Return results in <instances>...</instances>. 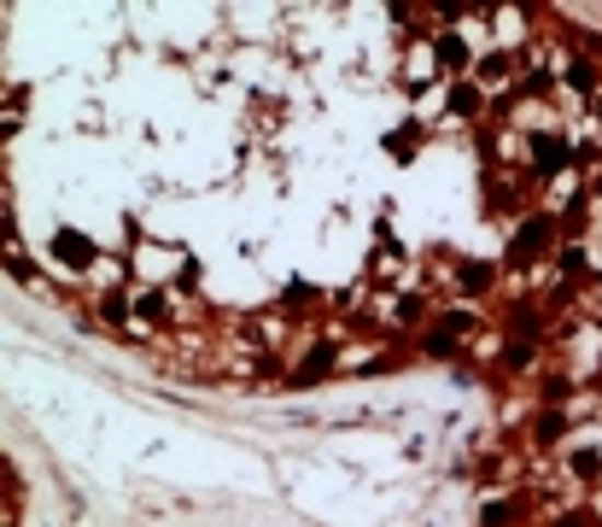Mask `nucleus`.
I'll list each match as a JSON object with an SVG mask.
<instances>
[{
	"mask_svg": "<svg viewBox=\"0 0 602 527\" xmlns=\"http://www.w3.org/2000/svg\"><path fill=\"white\" fill-rule=\"evenodd\" d=\"M503 294V259H474V252H462L456 264V299L462 305H479V299H497Z\"/></svg>",
	"mask_w": 602,
	"mask_h": 527,
	"instance_id": "nucleus-1",
	"label": "nucleus"
},
{
	"mask_svg": "<svg viewBox=\"0 0 602 527\" xmlns=\"http://www.w3.org/2000/svg\"><path fill=\"white\" fill-rule=\"evenodd\" d=\"M328 376H339V340L311 334V346H304V358L287 369V381L292 387H316V381H328Z\"/></svg>",
	"mask_w": 602,
	"mask_h": 527,
	"instance_id": "nucleus-2",
	"label": "nucleus"
},
{
	"mask_svg": "<svg viewBox=\"0 0 602 527\" xmlns=\"http://www.w3.org/2000/svg\"><path fill=\"white\" fill-rule=\"evenodd\" d=\"M444 112H451V117H462L468 129H479V124L491 117V94L479 89L474 77H456V82H444Z\"/></svg>",
	"mask_w": 602,
	"mask_h": 527,
	"instance_id": "nucleus-3",
	"label": "nucleus"
},
{
	"mask_svg": "<svg viewBox=\"0 0 602 527\" xmlns=\"http://www.w3.org/2000/svg\"><path fill=\"white\" fill-rule=\"evenodd\" d=\"M47 247H54V259H59L65 270H71V276H89V270L100 264V247L89 241V234H77V229H59Z\"/></svg>",
	"mask_w": 602,
	"mask_h": 527,
	"instance_id": "nucleus-4",
	"label": "nucleus"
},
{
	"mask_svg": "<svg viewBox=\"0 0 602 527\" xmlns=\"http://www.w3.org/2000/svg\"><path fill=\"white\" fill-rule=\"evenodd\" d=\"M275 311H281L287 322L292 317H322L328 311V294H322V287H304V282H287L281 299H275Z\"/></svg>",
	"mask_w": 602,
	"mask_h": 527,
	"instance_id": "nucleus-5",
	"label": "nucleus"
},
{
	"mask_svg": "<svg viewBox=\"0 0 602 527\" xmlns=\"http://www.w3.org/2000/svg\"><path fill=\"white\" fill-rule=\"evenodd\" d=\"M94 317L106 322V329H135V287H106V294H94Z\"/></svg>",
	"mask_w": 602,
	"mask_h": 527,
	"instance_id": "nucleus-6",
	"label": "nucleus"
},
{
	"mask_svg": "<svg viewBox=\"0 0 602 527\" xmlns=\"http://www.w3.org/2000/svg\"><path fill=\"white\" fill-rule=\"evenodd\" d=\"M416 352H421V358H468V340H456V334H451V329H444V322L433 317V322L421 329Z\"/></svg>",
	"mask_w": 602,
	"mask_h": 527,
	"instance_id": "nucleus-7",
	"label": "nucleus"
},
{
	"mask_svg": "<svg viewBox=\"0 0 602 527\" xmlns=\"http://www.w3.org/2000/svg\"><path fill=\"white\" fill-rule=\"evenodd\" d=\"M444 71H439V59H433V42H416L404 54V82H439Z\"/></svg>",
	"mask_w": 602,
	"mask_h": 527,
	"instance_id": "nucleus-8",
	"label": "nucleus"
},
{
	"mask_svg": "<svg viewBox=\"0 0 602 527\" xmlns=\"http://www.w3.org/2000/svg\"><path fill=\"white\" fill-rule=\"evenodd\" d=\"M421 141H427V124L416 117V124H398L386 135V147H392V159H409V152H421Z\"/></svg>",
	"mask_w": 602,
	"mask_h": 527,
	"instance_id": "nucleus-9",
	"label": "nucleus"
},
{
	"mask_svg": "<svg viewBox=\"0 0 602 527\" xmlns=\"http://www.w3.org/2000/svg\"><path fill=\"white\" fill-rule=\"evenodd\" d=\"M24 124V89H7V129Z\"/></svg>",
	"mask_w": 602,
	"mask_h": 527,
	"instance_id": "nucleus-10",
	"label": "nucleus"
}]
</instances>
